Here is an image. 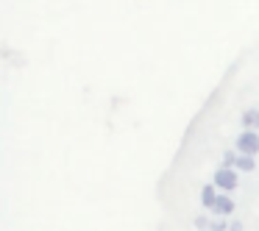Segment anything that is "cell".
<instances>
[{
    "label": "cell",
    "mask_w": 259,
    "mask_h": 231,
    "mask_svg": "<svg viewBox=\"0 0 259 231\" xmlns=\"http://www.w3.org/2000/svg\"><path fill=\"white\" fill-rule=\"evenodd\" d=\"M153 231H259V34L190 117L156 181Z\"/></svg>",
    "instance_id": "1"
}]
</instances>
